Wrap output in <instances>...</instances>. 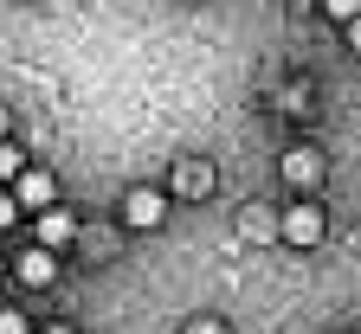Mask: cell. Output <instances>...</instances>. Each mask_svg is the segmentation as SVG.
Segmentation results:
<instances>
[{"instance_id":"1","label":"cell","mask_w":361,"mask_h":334,"mask_svg":"<svg viewBox=\"0 0 361 334\" xmlns=\"http://www.w3.org/2000/svg\"><path fill=\"white\" fill-rule=\"evenodd\" d=\"M278 231L290 238V245H303V251H310V245H323V231H329V225H323V206H310V200H303V206H290V212H284V225H278Z\"/></svg>"},{"instance_id":"15","label":"cell","mask_w":361,"mask_h":334,"mask_svg":"<svg viewBox=\"0 0 361 334\" xmlns=\"http://www.w3.org/2000/svg\"><path fill=\"white\" fill-rule=\"evenodd\" d=\"M45 334H71V328H45Z\"/></svg>"},{"instance_id":"2","label":"cell","mask_w":361,"mask_h":334,"mask_svg":"<svg viewBox=\"0 0 361 334\" xmlns=\"http://www.w3.org/2000/svg\"><path fill=\"white\" fill-rule=\"evenodd\" d=\"M168 219V200L155 193V186H135V193L123 200V225H135V231H155Z\"/></svg>"},{"instance_id":"12","label":"cell","mask_w":361,"mask_h":334,"mask_svg":"<svg viewBox=\"0 0 361 334\" xmlns=\"http://www.w3.org/2000/svg\"><path fill=\"white\" fill-rule=\"evenodd\" d=\"M13 219H20V200H13V193H0V231H7Z\"/></svg>"},{"instance_id":"8","label":"cell","mask_w":361,"mask_h":334,"mask_svg":"<svg viewBox=\"0 0 361 334\" xmlns=\"http://www.w3.org/2000/svg\"><path fill=\"white\" fill-rule=\"evenodd\" d=\"M20 167H26V155H20V148H13V141H0V180H13V174H20Z\"/></svg>"},{"instance_id":"14","label":"cell","mask_w":361,"mask_h":334,"mask_svg":"<svg viewBox=\"0 0 361 334\" xmlns=\"http://www.w3.org/2000/svg\"><path fill=\"white\" fill-rule=\"evenodd\" d=\"M0 135H7V110H0Z\"/></svg>"},{"instance_id":"5","label":"cell","mask_w":361,"mask_h":334,"mask_svg":"<svg viewBox=\"0 0 361 334\" xmlns=\"http://www.w3.org/2000/svg\"><path fill=\"white\" fill-rule=\"evenodd\" d=\"M284 180L303 186V193H310V186H323V155H316V148H290L284 155Z\"/></svg>"},{"instance_id":"11","label":"cell","mask_w":361,"mask_h":334,"mask_svg":"<svg viewBox=\"0 0 361 334\" xmlns=\"http://www.w3.org/2000/svg\"><path fill=\"white\" fill-rule=\"evenodd\" d=\"M0 334H26V315L20 309H0Z\"/></svg>"},{"instance_id":"6","label":"cell","mask_w":361,"mask_h":334,"mask_svg":"<svg viewBox=\"0 0 361 334\" xmlns=\"http://www.w3.org/2000/svg\"><path fill=\"white\" fill-rule=\"evenodd\" d=\"M13 276L26 283V290H45V283H52V276H59V257H52V251H45V245H39V251H26V257L13 264Z\"/></svg>"},{"instance_id":"9","label":"cell","mask_w":361,"mask_h":334,"mask_svg":"<svg viewBox=\"0 0 361 334\" xmlns=\"http://www.w3.org/2000/svg\"><path fill=\"white\" fill-rule=\"evenodd\" d=\"M278 110H290V116H303V110H310V90H303V84H290V90H284V97H278Z\"/></svg>"},{"instance_id":"3","label":"cell","mask_w":361,"mask_h":334,"mask_svg":"<svg viewBox=\"0 0 361 334\" xmlns=\"http://www.w3.org/2000/svg\"><path fill=\"white\" fill-rule=\"evenodd\" d=\"M52 193H59V180L45 174V167H20L13 174V200L20 206H52Z\"/></svg>"},{"instance_id":"10","label":"cell","mask_w":361,"mask_h":334,"mask_svg":"<svg viewBox=\"0 0 361 334\" xmlns=\"http://www.w3.org/2000/svg\"><path fill=\"white\" fill-rule=\"evenodd\" d=\"M323 7H329V20H355V13H361V0H323Z\"/></svg>"},{"instance_id":"7","label":"cell","mask_w":361,"mask_h":334,"mask_svg":"<svg viewBox=\"0 0 361 334\" xmlns=\"http://www.w3.org/2000/svg\"><path fill=\"white\" fill-rule=\"evenodd\" d=\"M174 186H180V193H188V200H200V193H213V167H207V161H180Z\"/></svg>"},{"instance_id":"4","label":"cell","mask_w":361,"mask_h":334,"mask_svg":"<svg viewBox=\"0 0 361 334\" xmlns=\"http://www.w3.org/2000/svg\"><path fill=\"white\" fill-rule=\"evenodd\" d=\"M71 238H78V219H71L65 206H39V245H45V251H65Z\"/></svg>"},{"instance_id":"13","label":"cell","mask_w":361,"mask_h":334,"mask_svg":"<svg viewBox=\"0 0 361 334\" xmlns=\"http://www.w3.org/2000/svg\"><path fill=\"white\" fill-rule=\"evenodd\" d=\"M342 26H348V45L361 52V13H355V20H342Z\"/></svg>"}]
</instances>
